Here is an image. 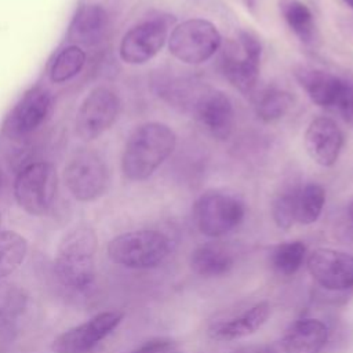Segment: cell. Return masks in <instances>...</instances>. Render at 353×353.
<instances>
[{"label":"cell","instance_id":"e0dca14e","mask_svg":"<svg viewBox=\"0 0 353 353\" xmlns=\"http://www.w3.org/2000/svg\"><path fill=\"white\" fill-rule=\"evenodd\" d=\"M270 305L266 301L258 302L239 316L214 321L208 327V336L215 341H233L254 334L268 320Z\"/></svg>","mask_w":353,"mask_h":353},{"label":"cell","instance_id":"3957f363","mask_svg":"<svg viewBox=\"0 0 353 353\" xmlns=\"http://www.w3.org/2000/svg\"><path fill=\"white\" fill-rule=\"evenodd\" d=\"M170 252V239L157 230H135L114 237L108 244L109 258L131 269L160 265Z\"/></svg>","mask_w":353,"mask_h":353},{"label":"cell","instance_id":"f1b7e54d","mask_svg":"<svg viewBox=\"0 0 353 353\" xmlns=\"http://www.w3.org/2000/svg\"><path fill=\"white\" fill-rule=\"evenodd\" d=\"M131 353H175V345L168 339H153Z\"/></svg>","mask_w":353,"mask_h":353},{"label":"cell","instance_id":"4316f807","mask_svg":"<svg viewBox=\"0 0 353 353\" xmlns=\"http://www.w3.org/2000/svg\"><path fill=\"white\" fill-rule=\"evenodd\" d=\"M298 189V186H288L273 199L272 216L280 229H290L295 222V200Z\"/></svg>","mask_w":353,"mask_h":353},{"label":"cell","instance_id":"2e32d148","mask_svg":"<svg viewBox=\"0 0 353 353\" xmlns=\"http://www.w3.org/2000/svg\"><path fill=\"white\" fill-rule=\"evenodd\" d=\"M294 76L307 97L319 106L335 109L346 87V80L321 69L299 65Z\"/></svg>","mask_w":353,"mask_h":353},{"label":"cell","instance_id":"9c48e42d","mask_svg":"<svg viewBox=\"0 0 353 353\" xmlns=\"http://www.w3.org/2000/svg\"><path fill=\"white\" fill-rule=\"evenodd\" d=\"M174 18L159 15L132 26L121 39L120 58L125 63L141 65L152 59L165 44Z\"/></svg>","mask_w":353,"mask_h":353},{"label":"cell","instance_id":"7a4b0ae2","mask_svg":"<svg viewBox=\"0 0 353 353\" xmlns=\"http://www.w3.org/2000/svg\"><path fill=\"white\" fill-rule=\"evenodd\" d=\"M97 234L92 228L79 225L63 234L55 258L58 280L73 290H85L95 277L94 255Z\"/></svg>","mask_w":353,"mask_h":353},{"label":"cell","instance_id":"52a82bcc","mask_svg":"<svg viewBox=\"0 0 353 353\" xmlns=\"http://www.w3.org/2000/svg\"><path fill=\"white\" fill-rule=\"evenodd\" d=\"M237 40L241 52H239L237 47L233 44L228 47L222 54L221 68L233 87L250 95L254 92L258 83L262 46L259 39L250 30H241Z\"/></svg>","mask_w":353,"mask_h":353},{"label":"cell","instance_id":"277c9868","mask_svg":"<svg viewBox=\"0 0 353 353\" xmlns=\"http://www.w3.org/2000/svg\"><path fill=\"white\" fill-rule=\"evenodd\" d=\"M221 46L222 36L216 26L201 18L178 23L168 37L170 52L188 65H200L208 61Z\"/></svg>","mask_w":353,"mask_h":353},{"label":"cell","instance_id":"83f0119b","mask_svg":"<svg viewBox=\"0 0 353 353\" xmlns=\"http://www.w3.org/2000/svg\"><path fill=\"white\" fill-rule=\"evenodd\" d=\"M15 316L0 306V352L7 349L17 336Z\"/></svg>","mask_w":353,"mask_h":353},{"label":"cell","instance_id":"5b68a950","mask_svg":"<svg viewBox=\"0 0 353 353\" xmlns=\"http://www.w3.org/2000/svg\"><path fill=\"white\" fill-rule=\"evenodd\" d=\"M244 212L243 201L223 190H207L193 204L194 223L208 237H219L236 229Z\"/></svg>","mask_w":353,"mask_h":353},{"label":"cell","instance_id":"603a6c76","mask_svg":"<svg viewBox=\"0 0 353 353\" xmlns=\"http://www.w3.org/2000/svg\"><path fill=\"white\" fill-rule=\"evenodd\" d=\"M28 241L17 232H0V279L11 274L25 259Z\"/></svg>","mask_w":353,"mask_h":353},{"label":"cell","instance_id":"7c38bea8","mask_svg":"<svg viewBox=\"0 0 353 353\" xmlns=\"http://www.w3.org/2000/svg\"><path fill=\"white\" fill-rule=\"evenodd\" d=\"M123 320L121 312H102L88 321L58 335L51 345L55 353H84L108 336Z\"/></svg>","mask_w":353,"mask_h":353},{"label":"cell","instance_id":"ac0fdd59","mask_svg":"<svg viewBox=\"0 0 353 353\" xmlns=\"http://www.w3.org/2000/svg\"><path fill=\"white\" fill-rule=\"evenodd\" d=\"M108 25L109 17L101 4H83L79 7L70 22L68 39L74 43L73 46H95L106 34Z\"/></svg>","mask_w":353,"mask_h":353},{"label":"cell","instance_id":"30bf717a","mask_svg":"<svg viewBox=\"0 0 353 353\" xmlns=\"http://www.w3.org/2000/svg\"><path fill=\"white\" fill-rule=\"evenodd\" d=\"M120 110L119 97L106 87L94 88L80 105L76 116V132L84 141L102 135L116 121Z\"/></svg>","mask_w":353,"mask_h":353},{"label":"cell","instance_id":"8fae6325","mask_svg":"<svg viewBox=\"0 0 353 353\" xmlns=\"http://www.w3.org/2000/svg\"><path fill=\"white\" fill-rule=\"evenodd\" d=\"M51 95L44 88H32L17 102L3 123V132L14 139L34 132L48 117Z\"/></svg>","mask_w":353,"mask_h":353},{"label":"cell","instance_id":"7402d4cb","mask_svg":"<svg viewBox=\"0 0 353 353\" xmlns=\"http://www.w3.org/2000/svg\"><path fill=\"white\" fill-rule=\"evenodd\" d=\"M325 203V190L320 183L309 182L298 189L295 200V222L310 225L316 222Z\"/></svg>","mask_w":353,"mask_h":353},{"label":"cell","instance_id":"4dcf8cb0","mask_svg":"<svg viewBox=\"0 0 353 353\" xmlns=\"http://www.w3.org/2000/svg\"><path fill=\"white\" fill-rule=\"evenodd\" d=\"M234 353H279V352L276 350V347L270 345H252V346L241 347Z\"/></svg>","mask_w":353,"mask_h":353},{"label":"cell","instance_id":"ffe728a7","mask_svg":"<svg viewBox=\"0 0 353 353\" xmlns=\"http://www.w3.org/2000/svg\"><path fill=\"white\" fill-rule=\"evenodd\" d=\"M234 258L232 252L219 243L199 245L190 256V266L194 273L203 277H219L232 270Z\"/></svg>","mask_w":353,"mask_h":353},{"label":"cell","instance_id":"d6986e66","mask_svg":"<svg viewBox=\"0 0 353 353\" xmlns=\"http://www.w3.org/2000/svg\"><path fill=\"white\" fill-rule=\"evenodd\" d=\"M328 339L327 325L316 319H302L290 325L283 336L284 353H320Z\"/></svg>","mask_w":353,"mask_h":353},{"label":"cell","instance_id":"4fadbf2b","mask_svg":"<svg viewBox=\"0 0 353 353\" xmlns=\"http://www.w3.org/2000/svg\"><path fill=\"white\" fill-rule=\"evenodd\" d=\"M310 276L324 288L345 291L353 288V255L331 250L317 248L307 258Z\"/></svg>","mask_w":353,"mask_h":353},{"label":"cell","instance_id":"e575fe53","mask_svg":"<svg viewBox=\"0 0 353 353\" xmlns=\"http://www.w3.org/2000/svg\"><path fill=\"white\" fill-rule=\"evenodd\" d=\"M0 182H1V172H0Z\"/></svg>","mask_w":353,"mask_h":353},{"label":"cell","instance_id":"ba28073f","mask_svg":"<svg viewBox=\"0 0 353 353\" xmlns=\"http://www.w3.org/2000/svg\"><path fill=\"white\" fill-rule=\"evenodd\" d=\"M69 192L80 201H92L101 197L109 185V171L103 159L94 150L77 152L63 171Z\"/></svg>","mask_w":353,"mask_h":353},{"label":"cell","instance_id":"1f68e13d","mask_svg":"<svg viewBox=\"0 0 353 353\" xmlns=\"http://www.w3.org/2000/svg\"><path fill=\"white\" fill-rule=\"evenodd\" d=\"M244 3V6L250 10V11H255L256 8V0H241Z\"/></svg>","mask_w":353,"mask_h":353},{"label":"cell","instance_id":"f546056e","mask_svg":"<svg viewBox=\"0 0 353 353\" xmlns=\"http://www.w3.org/2000/svg\"><path fill=\"white\" fill-rule=\"evenodd\" d=\"M341 33L346 37V40L353 43V17H343L338 22Z\"/></svg>","mask_w":353,"mask_h":353},{"label":"cell","instance_id":"d6a6232c","mask_svg":"<svg viewBox=\"0 0 353 353\" xmlns=\"http://www.w3.org/2000/svg\"><path fill=\"white\" fill-rule=\"evenodd\" d=\"M349 215H350V218H352V221H353V199H352V201L349 203Z\"/></svg>","mask_w":353,"mask_h":353},{"label":"cell","instance_id":"9a60e30c","mask_svg":"<svg viewBox=\"0 0 353 353\" xmlns=\"http://www.w3.org/2000/svg\"><path fill=\"white\" fill-rule=\"evenodd\" d=\"M305 148L312 160L323 167L336 163L343 145V134L330 117H316L305 132Z\"/></svg>","mask_w":353,"mask_h":353},{"label":"cell","instance_id":"44dd1931","mask_svg":"<svg viewBox=\"0 0 353 353\" xmlns=\"http://www.w3.org/2000/svg\"><path fill=\"white\" fill-rule=\"evenodd\" d=\"M279 10L296 39L312 46L316 40V22L312 10L302 0H279Z\"/></svg>","mask_w":353,"mask_h":353},{"label":"cell","instance_id":"d4e9b609","mask_svg":"<svg viewBox=\"0 0 353 353\" xmlns=\"http://www.w3.org/2000/svg\"><path fill=\"white\" fill-rule=\"evenodd\" d=\"M306 256V247L301 241H287L276 245L270 252L272 268L283 274H294L303 263Z\"/></svg>","mask_w":353,"mask_h":353},{"label":"cell","instance_id":"cb8c5ba5","mask_svg":"<svg viewBox=\"0 0 353 353\" xmlns=\"http://www.w3.org/2000/svg\"><path fill=\"white\" fill-rule=\"evenodd\" d=\"M84 63L85 52L79 46H68L54 58L50 68V79L52 83H65L80 73Z\"/></svg>","mask_w":353,"mask_h":353},{"label":"cell","instance_id":"836d02e7","mask_svg":"<svg viewBox=\"0 0 353 353\" xmlns=\"http://www.w3.org/2000/svg\"><path fill=\"white\" fill-rule=\"evenodd\" d=\"M347 7H350L353 10V0H342Z\"/></svg>","mask_w":353,"mask_h":353},{"label":"cell","instance_id":"484cf974","mask_svg":"<svg viewBox=\"0 0 353 353\" xmlns=\"http://www.w3.org/2000/svg\"><path fill=\"white\" fill-rule=\"evenodd\" d=\"M292 106V97L288 91L269 88L258 98L256 114L265 123L281 119Z\"/></svg>","mask_w":353,"mask_h":353},{"label":"cell","instance_id":"6da1fadb","mask_svg":"<svg viewBox=\"0 0 353 353\" xmlns=\"http://www.w3.org/2000/svg\"><path fill=\"white\" fill-rule=\"evenodd\" d=\"M175 132L163 123L149 121L137 127L125 142L121 170L131 181L148 179L174 152Z\"/></svg>","mask_w":353,"mask_h":353},{"label":"cell","instance_id":"5bb4252c","mask_svg":"<svg viewBox=\"0 0 353 353\" xmlns=\"http://www.w3.org/2000/svg\"><path fill=\"white\" fill-rule=\"evenodd\" d=\"M192 112L200 124L216 139H228L234 125V110L230 98L219 90L205 88L196 97Z\"/></svg>","mask_w":353,"mask_h":353},{"label":"cell","instance_id":"8992f818","mask_svg":"<svg viewBox=\"0 0 353 353\" xmlns=\"http://www.w3.org/2000/svg\"><path fill=\"white\" fill-rule=\"evenodd\" d=\"M57 170L50 163L26 165L15 178L14 194L22 210L30 215H44L57 196Z\"/></svg>","mask_w":353,"mask_h":353}]
</instances>
